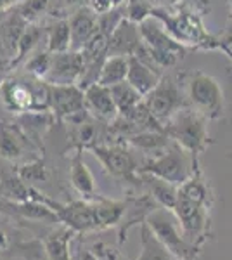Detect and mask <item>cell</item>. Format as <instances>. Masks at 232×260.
<instances>
[{
  "instance_id": "cell-15",
  "label": "cell",
  "mask_w": 232,
  "mask_h": 260,
  "mask_svg": "<svg viewBox=\"0 0 232 260\" xmlns=\"http://www.w3.org/2000/svg\"><path fill=\"white\" fill-rule=\"evenodd\" d=\"M142 39L139 31V24L128 19H123L116 26V30L109 35L108 44V56H134L137 49L141 47Z\"/></svg>"
},
{
  "instance_id": "cell-37",
  "label": "cell",
  "mask_w": 232,
  "mask_h": 260,
  "mask_svg": "<svg viewBox=\"0 0 232 260\" xmlns=\"http://www.w3.org/2000/svg\"><path fill=\"white\" fill-rule=\"evenodd\" d=\"M11 248V238L4 229H0V251H7Z\"/></svg>"
},
{
  "instance_id": "cell-13",
  "label": "cell",
  "mask_w": 232,
  "mask_h": 260,
  "mask_svg": "<svg viewBox=\"0 0 232 260\" xmlns=\"http://www.w3.org/2000/svg\"><path fill=\"white\" fill-rule=\"evenodd\" d=\"M159 205L153 200V196L147 194V192H142V194H136V196H128L125 200V210L123 215H121L120 224L118 228V245H123L126 240V234L132 228L136 225L144 224L147 220V217L153 213Z\"/></svg>"
},
{
  "instance_id": "cell-2",
  "label": "cell",
  "mask_w": 232,
  "mask_h": 260,
  "mask_svg": "<svg viewBox=\"0 0 232 260\" xmlns=\"http://www.w3.org/2000/svg\"><path fill=\"white\" fill-rule=\"evenodd\" d=\"M151 18H156L164 26V30L172 37L180 42L184 47L194 49H217L218 40L213 39L206 31L203 21L192 11H179L168 12L164 7H153Z\"/></svg>"
},
{
  "instance_id": "cell-46",
  "label": "cell",
  "mask_w": 232,
  "mask_h": 260,
  "mask_svg": "<svg viewBox=\"0 0 232 260\" xmlns=\"http://www.w3.org/2000/svg\"><path fill=\"white\" fill-rule=\"evenodd\" d=\"M230 2H232V0H230Z\"/></svg>"
},
{
  "instance_id": "cell-22",
  "label": "cell",
  "mask_w": 232,
  "mask_h": 260,
  "mask_svg": "<svg viewBox=\"0 0 232 260\" xmlns=\"http://www.w3.org/2000/svg\"><path fill=\"white\" fill-rule=\"evenodd\" d=\"M92 201H94L99 231L115 228V225L120 224L121 215H123L125 210V200H109L99 194Z\"/></svg>"
},
{
  "instance_id": "cell-35",
  "label": "cell",
  "mask_w": 232,
  "mask_h": 260,
  "mask_svg": "<svg viewBox=\"0 0 232 260\" xmlns=\"http://www.w3.org/2000/svg\"><path fill=\"white\" fill-rule=\"evenodd\" d=\"M88 7L90 11H94L97 16L104 14V12L113 9V2L111 0H88Z\"/></svg>"
},
{
  "instance_id": "cell-19",
  "label": "cell",
  "mask_w": 232,
  "mask_h": 260,
  "mask_svg": "<svg viewBox=\"0 0 232 260\" xmlns=\"http://www.w3.org/2000/svg\"><path fill=\"white\" fill-rule=\"evenodd\" d=\"M71 33V50H82L83 45L97 31V14L90 7H78V11L68 19Z\"/></svg>"
},
{
  "instance_id": "cell-9",
  "label": "cell",
  "mask_w": 232,
  "mask_h": 260,
  "mask_svg": "<svg viewBox=\"0 0 232 260\" xmlns=\"http://www.w3.org/2000/svg\"><path fill=\"white\" fill-rule=\"evenodd\" d=\"M88 151L99 160L108 175L121 180V182L139 186V161L125 146L95 144Z\"/></svg>"
},
{
  "instance_id": "cell-40",
  "label": "cell",
  "mask_w": 232,
  "mask_h": 260,
  "mask_svg": "<svg viewBox=\"0 0 232 260\" xmlns=\"http://www.w3.org/2000/svg\"><path fill=\"white\" fill-rule=\"evenodd\" d=\"M218 44H220L222 47H225V49L232 50V35H229L227 39H223V40H218Z\"/></svg>"
},
{
  "instance_id": "cell-28",
  "label": "cell",
  "mask_w": 232,
  "mask_h": 260,
  "mask_svg": "<svg viewBox=\"0 0 232 260\" xmlns=\"http://www.w3.org/2000/svg\"><path fill=\"white\" fill-rule=\"evenodd\" d=\"M109 89H111V95H113V99H115L118 115L120 116L128 115V113L132 111L134 108H137L139 104L142 103V99H144L126 80L118 83V85L109 87Z\"/></svg>"
},
{
  "instance_id": "cell-14",
  "label": "cell",
  "mask_w": 232,
  "mask_h": 260,
  "mask_svg": "<svg viewBox=\"0 0 232 260\" xmlns=\"http://www.w3.org/2000/svg\"><path fill=\"white\" fill-rule=\"evenodd\" d=\"M83 99H85L87 111L99 121L111 123L118 116V108L111 95V89L101 83H92L83 89Z\"/></svg>"
},
{
  "instance_id": "cell-17",
  "label": "cell",
  "mask_w": 232,
  "mask_h": 260,
  "mask_svg": "<svg viewBox=\"0 0 232 260\" xmlns=\"http://www.w3.org/2000/svg\"><path fill=\"white\" fill-rule=\"evenodd\" d=\"M161 77H163L161 71L156 68V66L139 59L136 56L128 57L126 82H128L130 85L142 95V98H144L146 94H149V92L158 85V82L161 80Z\"/></svg>"
},
{
  "instance_id": "cell-26",
  "label": "cell",
  "mask_w": 232,
  "mask_h": 260,
  "mask_svg": "<svg viewBox=\"0 0 232 260\" xmlns=\"http://www.w3.org/2000/svg\"><path fill=\"white\" fill-rule=\"evenodd\" d=\"M42 37H45V30H42L39 24H35V23L26 24V28H24V31L21 33V37L18 40V47H16L14 59L11 61V68H16V66L21 64L24 59H28L29 54L37 49Z\"/></svg>"
},
{
  "instance_id": "cell-41",
  "label": "cell",
  "mask_w": 232,
  "mask_h": 260,
  "mask_svg": "<svg viewBox=\"0 0 232 260\" xmlns=\"http://www.w3.org/2000/svg\"><path fill=\"white\" fill-rule=\"evenodd\" d=\"M83 2H85V0H64V4H66V6H70V7H73V6H82Z\"/></svg>"
},
{
  "instance_id": "cell-8",
  "label": "cell",
  "mask_w": 232,
  "mask_h": 260,
  "mask_svg": "<svg viewBox=\"0 0 232 260\" xmlns=\"http://www.w3.org/2000/svg\"><path fill=\"white\" fill-rule=\"evenodd\" d=\"M172 212L177 217V222H179L187 241L192 243L196 248H203V245L210 238V229H212L210 207L194 203V201L187 200L185 196L179 194Z\"/></svg>"
},
{
  "instance_id": "cell-38",
  "label": "cell",
  "mask_w": 232,
  "mask_h": 260,
  "mask_svg": "<svg viewBox=\"0 0 232 260\" xmlns=\"http://www.w3.org/2000/svg\"><path fill=\"white\" fill-rule=\"evenodd\" d=\"M11 70V61H0V85L4 82V71Z\"/></svg>"
},
{
  "instance_id": "cell-16",
  "label": "cell",
  "mask_w": 232,
  "mask_h": 260,
  "mask_svg": "<svg viewBox=\"0 0 232 260\" xmlns=\"http://www.w3.org/2000/svg\"><path fill=\"white\" fill-rule=\"evenodd\" d=\"M70 182L73 189L82 194L83 200H94L97 194V186L94 174L83 161V149L73 148V154L70 160Z\"/></svg>"
},
{
  "instance_id": "cell-21",
  "label": "cell",
  "mask_w": 232,
  "mask_h": 260,
  "mask_svg": "<svg viewBox=\"0 0 232 260\" xmlns=\"http://www.w3.org/2000/svg\"><path fill=\"white\" fill-rule=\"evenodd\" d=\"M139 186L144 187L147 194L153 196V200L159 207L168 208V210H172L175 207L179 187L174 186V184L167 182V180L159 177H154L151 174H139Z\"/></svg>"
},
{
  "instance_id": "cell-45",
  "label": "cell",
  "mask_w": 232,
  "mask_h": 260,
  "mask_svg": "<svg viewBox=\"0 0 232 260\" xmlns=\"http://www.w3.org/2000/svg\"><path fill=\"white\" fill-rule=\"evenodd\" d=\"M123 260H126V258H123Z\"/></svg>"
},
{
  "instance_id": "cell-20",
  "label": "cell",
  "mask_w": 232,
  "mask_h": 260,
  "mask_svg": "<svg viewBox=\"0 0 232 260\" xmlns=\"http://www.w3.org/2000/svg\"><path fill=\"white\" fill-rule=\"evenodd\" d=\"M77 234L61 224L42 240L45 260H71V241Z\"/></svg>"
},
{
  "instance_id": "cell-36",
  "label": "cell",
  "mask_w": 232,
  "mask_h": 260,
  "mask_svg": "<svg viewBox=\"0 0 232 260\" xmlns=\"http://www.w3.org/2000/svg\"><path fill=\"white\" fill-rule=\"evenodd\" d=\"M71 260H99L90 248H78L77 255H71Z\"/></svg>"
},
{
  "instance_id": "cell-1",
  "label": "cell",
  "mask_w": 232,
  "mask_h": 260,
  "mask_svg": "<svg viewBox=\"0 0 232 260\" xmlns=\"http://www.w3.org/2000/svg\"><path fill=\"white\" fill-rule=\"evenodd\" d=\"M208 118L191 106H184L174 113L163 125V132L168 139L179 144L192 156V161L200 165V156L212 144L208 132Z\"/></svg>"
},
{
  "instance_id": "cell-5",
  "label": "cell",
  "mask_w": 232,
  "mask_h": 260,
  "mask_svg": "<svg viewBox=\"0 0 232 260\" xmlns=\"http://www.w3.org/2000/svg\"><path fill=\"white\" fill-rule=\"evenodd\" d=\"M139 31L147 56L158 68H172L184 59L187 47L177 42L156 18H147L139 23Z\"/></svg>"
},
{
  "instance_id": "cell-31",
  "label": "cell",
  "mask_w": 232,
  "mask_h": 260,
  "mask_svg": "<svg viewBox=\"0 0 232 260\" xmlns=\"http://www.w3.org/2000/svg\"><path fill=\"white\" fill-rule=\"evenodd\" d=\"M16 174H18V177L21 180H24L26 184L45 182V180H49V170L42 158H35V160H31V161H26L24 165H21L19 169L16 170Z\"/></svg>"
},
{
  "instance_id": "cell-25",
  "label": "cell",
  "mask_w": 232,
  "mask_h": 260,
  "mask_svg": "<svg viewBox=\"0 0 232 260\" xmlns=\"http://www.w3.org/2000/svg\"><path fill=\"white\" fill-rule=\"evenodd\" d=\"M136 260H175L163 243L154 236L149 225L141 224V253Z\"/></svg>"
},
{
  "instance_id": "cell-11",
  "label": "cell",
  "mask_w": 232,
  "mask_h": 260,
  "mask_svg": "<svg viewBox=\"0 0 232 260\" xmlns=\"http://www.w3.org/2000/svg\"><path fill=\"white\" fill-rule=\"evenodd\" d=\"M49 111L59 121H71L87 111L83 90L78 85H52L47 83Z\"/></svg>"
},
{
  "instance_id": "cell-12",
  "label": "cell",
  "mask_w": 232,
  "mask_h": 260,
  "mask_svg": "<svg viewBox=\"0 0 232 260\" xmlns=\"http://www.w3.org/2000/svg\"><path fill=\"white\" fill-rule=\"evenodd\" d=\"M83 77V57L78 50L52 54V64L45 78L52 85H78Z\"/></svg>"
},
{
  "instance_id": "cell-10",
  "label": "cell",
  "mask_w": 232,
  "mask_h": 260,
  "mask_svg": "<svg viewBox=\"0 0 232 260\" xmlns=\"http://www.w3.org/2000/svg\"><path fill=\"white\" fill-rule=\"evenodd\" d=\"M142 103L146 104L151 115L161 125H164V121L170 118L174 113L179 111L180 108L187 106V99H184L182 90L179 89V85L170 77H161L158 85L149 94L144 95Z\"/></svg>"
},
{
  "instance_id": "cell-24",
  "label": "cell",
  "mask_w": 232,
  "mask_h": 260,
  "mask_svg": "<svg viewBox=\"0 0 232 260\" xmlns=\"http://www.w3.org/2000/svg\"><path fill=\"white\" fill-rule=\"evenodd\" d=\"M128 73V57L126 56H108L103 62L97 83L104 87H113L126 80Z\"/></svg>"
},
{
  "instance_id": "cell-23",
  "label": "cell",
  "mask_w": 232,
  "mask_h": 260,
  "mask_svg": "<svg viewBox=\"0 0 232 260\" xmlns=\"http://www.w3.org/2000/svg\"><path fill=\"white\" fill-rule=\"evenodd\" d=\"M179 194L185 196V198L194 201V203H200V205H205V207L212 208L213 194H212V189H210L208 180L203 177L201 169L194 172L182 186H179Z\"/></svg>"
},
{
  "instance_id": "cell-4",
  "label": "cell",
  "mask_w": 232,
  "mask_h": 260,
  "mask_svg": "<svg viewBox=\"0 0 232 260\" xmlns=\"http://www.w3.org/2000/svg\"><path fill=\"white\" fill-rule=\"evenodd\" d=\"M0 99L9 111L50 113L47 82L37 78H4L0 85Z\"/></svg>"
},
{
  "instance_id": "cell-33",
  "label": "cell",
  "mask_w": 232,
  "mask_h": 260,
  "mask_svg": "<svg viewBox=\"0 0 232 260\" xmlns=\"http://www.w3.org/2000/svg\"><path fill=\"white\" fill-rule=\"evenodd\" d=\"M50 0H23L18 7L19 16L26 23H35L44 12H47Z\"/></svg>"
},
{
  "instance_id": "cell-32",
  "label": "cell",
  "mask_w": 232,
  "mask_h": 260,
  "mask_svg": "<svg viewBox=\"0 0 232 260\" xmlns=\"http://www.w3.org/2000/svg\"><path fill=\"white\" fill-rule=\"evenodd\" d=\"M154 7L153 0H125L123 4V12L125 18L132 23H142L144 19L151 18V11Z\"/></svg>"
},
{
  "instance_id": "cell-34",
  "label": "cell",
  "mask_w": 232,
  "mask_h": 260,
  "mask_svg": "<svg viewBox=\"0 0 232 260\" xmlns=\"http://www.w3.org/2000/svg\"><path fill=\"white\" fill-rule=\"evenodd\" d=\"M90 250L95 253V257L99 260H123L125 255L120 251V246L109 245L104 241H97L90 246Z\"/></svg>"
},
{
  "instance_id": "cell-44",
  "label": "cell",
  "mask_w": 232,
  "mask_h": 260,
  "mask_svg": "<svg viewBox=\"0 0 232 260\" xmlns=\"http://www.w3.org/2000/svg\"><path fill=\"white\" fill-rule=\"evenodd\" d=\"M230 24H232V6H230Z\"/></svg>"
},
{
  "instance_id": "cell-18",
  "label": "cell",
  "mask_w": 232,
  "mask_h": 260,
  "mask_svg": "<svg viewBox=\"0 0 232 260\" xmlns=\"http://www.w3.org/2000/svg\"><path fill=\"white\" fill-rule=\"evenodd\" d=\"M31 148V141L19 127L0 125V158L7 161H19Z\"/></svg>"
},
{
  "instance_id": "cell-30",
  "label": "cell",
  "mask_w": 232,
  "mask_h": 260,
  "mask_svg": "<svg viewBox=\"0 0 232 260\" xmlns=\"http://www.w3.org/2000/svg\"><path fill=\"white\" fill-rule=\"evenodd\" d=\"M26 21L19 16V12L12 14L9 19L4 23V28H2V39H4V45L11 50V52L16 54V47H18V40L21 37V33L24 31L26 28Z\"/></svg>"
},
{
  "instance_id": "cell-3",
  "label": "cell",
  "mask_w": 232,
  "mask_h": 260,
  "mask_svg": "<svg viewBox=\"0 0 232 260\" xmlns=\"http://www.w3.org/2000/svg\"><path fill=\"white\" fill-rule=\"evenodd\" d=\"M196 170H200V165L192 161V156L185 149L170 141V144L161 151H158L151 158H146L139 165V174H151L154 177H159L174 186H182Z\"/></svg>"
},
{
  "instance_id": "cell-39",
  "label": "cell",
  "mask_w": 232,
  "mask_h": 260,
  "mask_svg": "<svg viewBox=\"0 0 232 260\" xmlns=\"http://www.w3.org/2000/svg\"><path fill=\"white\" fill-rule=\"evenodd\" d=\"M16 4V0H0V12L9 9V7H12Z\"/></svg>"
},
{
  "instance_id": "cell-42",
  "label": "cell",
  "mask_w": 232,
  "mask_h": 260,
  "mask_svg": "<svg viewBox=\"0 0 232 260\" xmlns=\"http://www.w3.org/2000/svg\"><path fill=\"white\" fill-rule=\"evenodd\" d=\"M217 49H218V50H222V52H223V54H225V56H227V57H229V59L232 61V50H229V49H225V47H222V45H220V44H218V45H217Z\"/></svg>"
},
{
  "instance_id": "cell-43",
  "label": "cell",
  "mask_w": 232,
  "mask_h": 260,
  "mask_svg": "<svg viewBox=\"0 0 232 260\" xmlns=\"http://www.w3.org/2000/svg\"><path fill=\"white\" fill-rule=\"evenodd\" d=\"M153 2H168V4H174V2H179V0H153Z\"/></svg>"
},
{
  "instance_id": "cell-6",
  "label": "cell",
  "mask_w": 232,
  "mask_h": 260,
  "mask_svg": "<svg viewBox=\"0 0 232 260\" xmlns=\"http://www.w3.org/2000/svg\"><path fill=\"white\" fill-rule=\"evenodd\" d=\"M146 224L149 225L154 236L163 243V246L170 251V255L175 260H196L200 248H196L192 243L187 241L172 210L158 207L147 217Z\"/></svg>"
},
{
  "instance_id": "cell-29",
  "label": "cell",
  "mask_w": 232,
  "mask_h": 260,
  "mask_svg": "<svg viewBox=\"0 0 232 260\" xmlns=\"http://www.w3.org/2000/svg\"><path fill=\"white\" fill-rule=\"evenodd\" d=\"M50 64H52V54L45 50H39L35 54H29V57L24 62V71L29 75L31 78H37V80H44L47 78L49 71H50Z\"/></svg>"
},
{
  "instance_id": "cell-27",
  "label": "cell",
  "mask_w": 232,
  "mask_h": 260,
  "mask_svg": "<svg viewBox=\"0 0 232 260\" xmlns=\"http://www.w3.org/2000/svg\"><path fill=\"white\" fill-rule=\"evenodd\" d=\"M45 40L50 54H59L71 50V33H70V21L59 19L45 30Z\"/></svg>"
},
{
  "instance_id": "cell-7",
  "label": "cell",
  "mask_w": 232,
  "mask_h": 260,
  "mask_svg": "<svg viewBox=\"0 0 232 260\" xmlns=\"http://www.w3.org/2000/svg\"><path fill=\"white\" fill-rule=\"evenodd\" d=\"M187 106L194 108L208 120H217L223 115V90L212 75L205 71L192 73L189 80Z\"/></svg>"
}]
</instances>
